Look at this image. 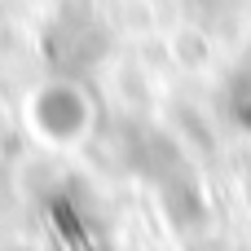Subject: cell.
<instances>
[{
    "mask_svg": "<svg viewBox=\"0 0 251 251\" xmlns=\"http://www.w3.org/2000/svg\"><path fill=\"white\" fill-rule=\"evenodd\" d=\"M26 124H31L44 141L71 146V141H79V137L93 128V101H88L84 88L71 84V79L44 84V88L26 101Z\"/></svg>",
    "mask_w": 251,
    "mask_h": 251,
    "instance_id": "1",
    "label": "cell"
},
{
    "mask_svg": "<svg viewBox=\"0 0 251 251\" xmlns=\"http://www.w3.org/2000/svg\"><path fill=\"white\" fill-rule=\"evenodd\" d=\"M229 110H234V119L251 132V75L234 84V93H229Z\"/></svg>",
    "mask_w": 251,
    "mask_h": 251,
    "instance_id": "2",
    "label": "cell"
}]
</instances>
